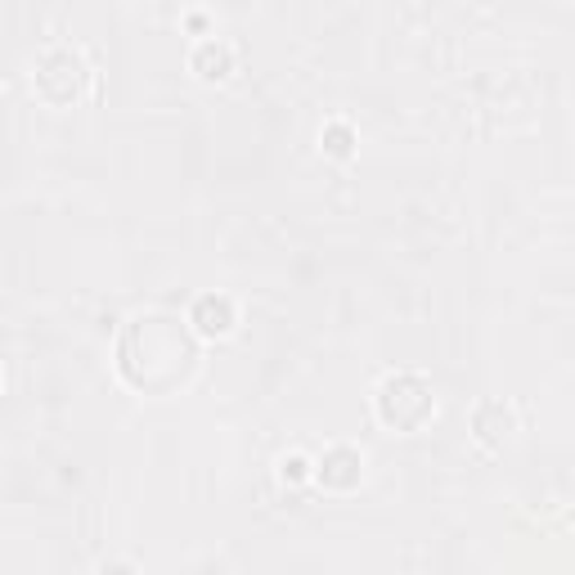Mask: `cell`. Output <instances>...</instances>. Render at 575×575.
Here are the masks:
<instances>
[{
  "label": "cell",
  "instance_id": "2",
  "mask_svg": "<svg viewBox=\"0 0 575 575\" xmlns=\"http://www.w3.org/2000/svg\"><path fill=\"white\" fill-rule=\"evenodd\" d=\"M431 409H437V401H431V387L422 377L414 373H401V377H387L377 392V414L387 418L392 427H418Z\"/></svg>",
  "mask_w": 575,
  "mask_h": 575
},
{
  "label": "cell",
  "instance_id": "3",
  "mask_svg": "<svg viewBox=\"0 0 575 575\" xmlns=\"http://www.w3.org/2000/svg\"><path fill=\"white\" fill-rule=\"evenodd\" d=\"M360 472H364V459L356 454V450H347V446H338V450H328L324 459H319V482L324 486H332V491H347V486H356L360 482Z\"/></svg>",
  "mask_w": 575,
  "mask_h": 575
},
{
  "label": "cell",
  "instance_id": "1",
  "mask_svg": "<svg viewBox=\"0 0 575 575\" xmlns=\"http://www.w3.org/2000/svg\"><path fill=\"white\" fill-rule=\"evenodd\" d=\"M194 369V338L171 315H139L122 338V373L144 392H167Z\"/></svg>",
  "mask_w": 575,
  "mask_h": 575
},
{
  "label": "cell",
  "instance_id": "6",
  "mask_svg": "<svg viewBox=\"0 0 575 575\" xmlns=\"http://www.w3.org/2000/svg\"><path fill=\"white\" fill-rule=\"evenodd\" d=\"M288 476H293V482H297V476H306V463L302 459H293V463L283 459V482H288Z\"/></svg>",
  "mask_w": 575,
  "mask_h": 575
},
{
  "label": "cell",
  "instance_id": "4",
  "mask_svg": "<svg viewBox=\"0 0 575 575\" xmlns=\"http://www.w3.org/2000/svg\"><path fill=\"white\" fill-rule=\"evenodd\" d=\"M194 324H199L203 332H229V324H234V306H229L225 297H203V302L194 306Z\"/></svg>",
  "mask_w": 575,
  "mask_h": 575
},
{
  "label": "cell",
  "instance_id": "5",
  "mask_svg": "<svg viewBox=\"0 0 575 575\" xmlns=\"http://www.w3.org/2000/svg\"><path fill=\"white\" fill-rule=\"evenodd\" d=\"M94 575H139L135 566H126V562H109V566H100Z\"/></svg>",
  "mask_w": 575,
  "mask_h": 575
}]
</instances>
